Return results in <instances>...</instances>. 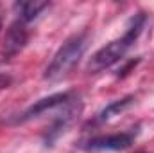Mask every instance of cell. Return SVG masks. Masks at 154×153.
<instances>
[{
	"mask_svg": "<svg viewBox=\"0 0 154 153\" xmlns=\"http://www.w3.org/2000/svg\"><path fill=\"white\" fill-rule=\"evenodd\" d=\"M145 22H147L145 13H136L129 20V25H127L125 33L120 38L109 41L108 45H104L102 49H99L91 56V60L88 61V72L90 74L102 72L104 69H109L116 61H120L125 56V52L133 47V43L138 40V36L142 34V31L145 27Z\"/></svg>",
	"mask_w": 154,
	"mask_h": 153,
	"instance_id": "6da1fadb",
	"label": "cell"
},
{
	"mask_svg": "<svg viewBox=\"0 0 154 153\" xmlns=\"http://www.w3.org/2000/svg\"><path fill=\"white\" fill-rule=\"evenodd\" d=\"M88 47V33H77L74 36L65 40V43L57 49V52L52 56L50 63L47 65L43 79L47 81H59L79 63L84 50Z\"/></svg>",
	"mask_w": 154,
	"mask_h": 153,
	"instance_id": "7a4b0ae2",
	"label": "cell"
},
{
	"mask_svg": "<svg viewBox=\"0 0 154 153\" xmlns=\"http://www.w3.org/2000/svg\"><path fill=\"white\" fill-rule=\"evenodd\" d=\"M136 139V130L122 132V133H113V135H97L91 137L90 141L84 142V150L90 151H120L129 148Z\"/></svg>",
	"mask_w": 154,
	"mask_h": 153,
	"instance_id": "3957f363",
	"label": "cell"
},
{
	"mask_svg": "<svg viewBox=\"0 0 154 153\" xmlns=\"http://www.w3.org/2000/svg\"><path fill=\"white\" fill-rule=\"evenodd\" d=\"M79 112H81V103L77 99H70L63 106V112L59 115H56V119L52 121V124L47 128V132H45V142H47V146H52V142L61 133L66 132V128L75 121V117L79 115Z\"/></svg>",
	"mask_w": 154,
	"mask_h": 153,
	"instance_id": "277c9868",
	"label": "cell"
},
{
	"mask_svg": "<svg viewBox=\"0 0 154 153\" xmlns=\"http://www.w3.org/2000/svg\"><path fill=\"white\" fill-rule=\"evenodd\" d=\"M70 99H72V94L70 92H57V94L47 96L43 99H38L34 105H31L25 112H22V114L18 115L14 119V122H27V121H31V119H34L38 115L45 114L48 110H54L57 106H65Z\"/></svg>",
	"mask_w": 154,
	"mask_h": 153,
	"instance_id": "5b68a950",
	"label": "cell"
},
{
	"mask_svg": "<svg viewBox=\"0 0 154 153\" xmlns=\"http://www.w3.org/2000/svg\"><path fill=\"white\" fill-rule=\"evenodd\" d=\"M29 41V31H27V24H23L22 20H14L9 29L5 31V38H4V54L5 58H13L16 56Z\"/></svg>",
	"mask_w": 154,
	"mask_h": 153,
	"instance_id": "8992f818",
	"label": "cell"
},
{
	"mask_svg": "<svg viewBox=\"0 0 154 153\" xmlns=\"http://www.w3.org/2000/svg\"><path fill=\"white\" fill-rule=\"evenodd\" d=\"M48 5H50L48 2H38V0L16 2V4H14V11H16V15H18V20H22L23 24H29V22L36 20Z\"/></svg>",
	"mask_w": 154,
	"mask_h": 153,
	"instance_id": "52a82bcc",
	"label": "cell"
},
{
	"mask_svg": "<svg viewBox=\"0 0 154 153\" xmlns=\"http://www.w3.org/2000/svg\"><path fill=\"white\" fill-rule=\"evenodd\" d=\"M133 101H134V97H133V96H127V97H124V99H118V101L109 103V105H108L100 114H99L97 121H99V122H106V121H109L111 117L122 114L125 108H129V106L133 105Z\"/></svg>",
	"mask_w": 154,
	"mask_h": 153,
	"instance_id": "ba28073f",
	"label": "cell"
},
{
	"mask_svg": "<svg viewBox=\"0 0 154 153\" xmlns=\"http://www.w3.org/2000/svg\"><path fill=\"white\" fill-rule=\"evenodd\" d=\"M9 85H11V76H7V74H0V92L5 90Z\"/></svg>",
	"mask_w": 154,
	"mask_h": 153,
	"instance_id": "9c48e42d",
	"label": "cell"
},
{
	"mask_svg": "<svg viewBox=\"0 0 154 153\" xmlns=\"http://www.w3.org/2000/svg\"><path fill=\"white\" fill-rule=\"evenodd\" d=\"M2 22H4V11H2V7H0V29H2Z\"/></svg>",
	"mask_w": 154,
	"mask_h": 153,
	"instance_id": "30bf717a",
	"label": "cell"
},
{
	"mask_svg": "<svg viewBox=\"0 0 154 153\" xmlns=\"http://www.w3.org/2000/svg\"><path fill=\"white\" fill-rule=\"evenodd\" d=\"M138 153H143V151H138Z\"/></svg>",
	"mask_w": 154,
	"mask_h": 153,
	"instance_id": "8fae6325",
	"label": "cell"
}]
</instances>
